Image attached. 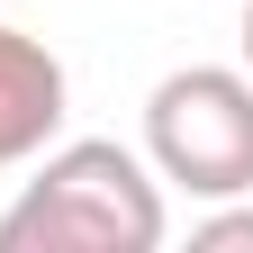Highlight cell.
<instances>
[{
  "label": "cell",
  "mask_w": 253,
  "mask_h": 253,
  "mask_svg": "<svg viewBox=\"0 0 253 253\" xmlns=\"http://www.w3.org/2000/svg\"><path fill=\"white\" fill-rule=\"evenodd\" d=\"M163 235V181L118 136H54L0 208V253H154Z\"/></svg>",
  "instance_id": "obj_1"
},
{
  "label": "cell",
  "mask_w": 253,
  "mask_h": 253,
  "mask_svg": "<svg viewBox=\"0 0 253 253\" xmlns=\"http://www.w3.org/2000/svg\"><path fill=\"white\" fill-rule=\"evenodd\" d=\"M63 118H73V73H63V54L45 37H27V27L0 18V172L37 163V154L63 136Z\"/></svg>",
  "instance_id": "obj_3"
},
{
  "label": "cell",
  "mask_w": 253,
  "mask_h": 253,
  "mask_svg": "<svg viewBox=\"0 0 253 253\" xmlns=\"http://www.w3.org/2000/svg\"><path fill=\"white\" fill-rule=\"evenodd\" d=\"M235 45H244V73H253V0H244V27H235Z\"/></svg>",
  "instance_id": "obj_5"
},
{
  "label": "cell",
  "mask_w": 253,
  "mask_h": 253,
  "mask_svg": "<svg viewBox=\"0 0 253 253\" xmlns=\"http://www.w3.org/2000/svg\"><path fill=\"white\" fill-rule=\"evenodd\" d=\"M145 163L163 190L235 199L253 190V73L244 63H181L145 90Z\"/></svg>",
  "instance_id": "obj_2"
},
{
  "label": "cell",
  "mask_w": 253,
  "mask_h": 253,
  "mask_svg": "<svg viewBox=\"0 0 253 253\" xmlns=\"http://www.w3.org/2000/svg\"><path fill=\"white\" fill-rule=\"evenodd\" d=\"M190 244H199V253H253V190L208 199V217L190 226Z\"/></svg>",
  "instance_id": "obj_4"
}]
</instances>
